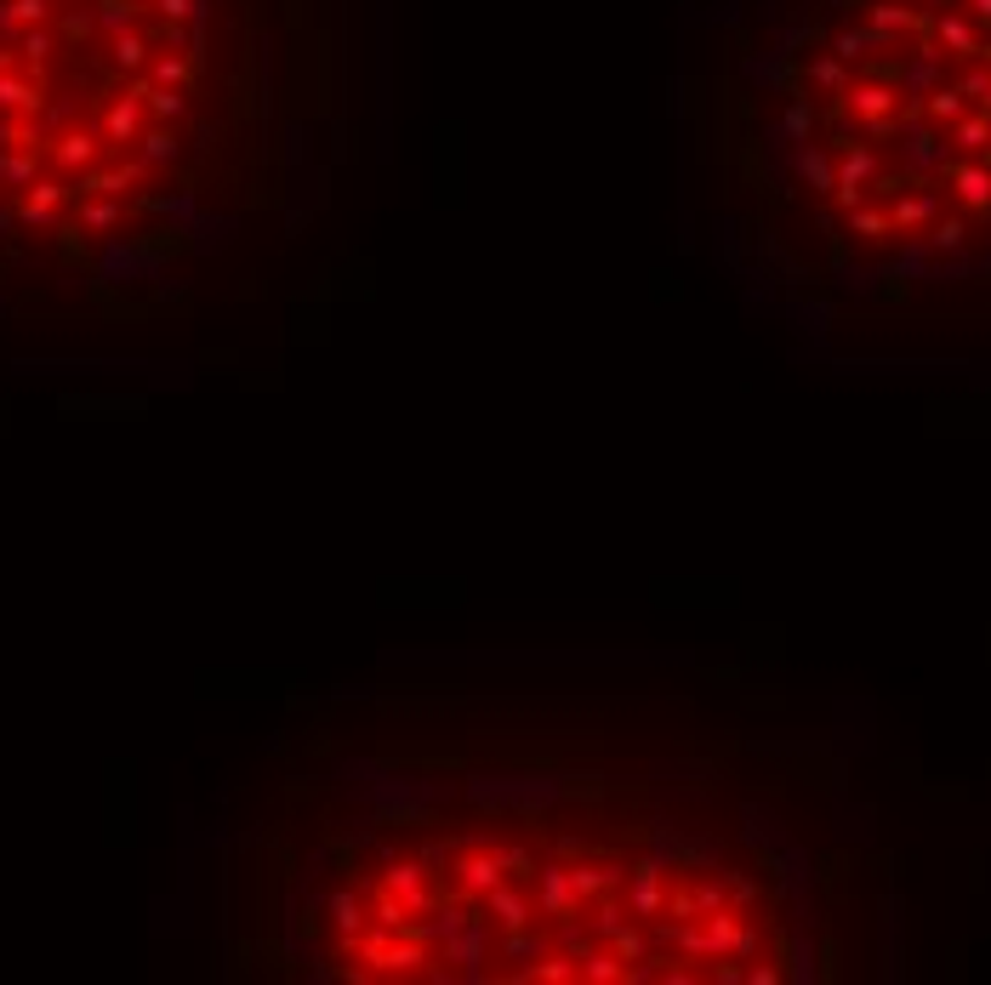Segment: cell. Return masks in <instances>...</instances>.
Segmentation results:
<instances>
[{
    "label": "cell",
    "instance_id": "7a4b0ae2",
    "mask_svg": "<svg viewBox=\"0 0 991 985\" xmlns=\"http://www.w3.org/2000/svg\"><path fill=\"white\" fill-rule=\"evenodd\" d=\"M325 979H786L798 917L718 837L605 809H479L342 837L285 906Z\"/></svg>",
    "mask_w": 991,
    "mask_h": 985
},
{
    "label": "cell",
    "instance_id": "6da1fadb",
    "mask_svg": "<svg viewBox=\"0 0 991 985\" xmlns=\"http://www.w3.org/2000/svg\"><path fill=\"white\" fill-rule=\"evenodd\" d=\"M336 137L342 0H0V314H183Z\"/></svg>",
    "mask_w": 991,
    "mask_h": 985
},
{
    "label": "cell",
    "instance_id": "3957f363",
    "mask_svg": "<svg viewBox=\"0 0 991 985\" xmlns=\"http://www.w3.org/2000/svg\"><path fill=\"white\" fill-rule=\"evenodd\" d=\"M718 149L810 279H991V0H729Z\"/></svg>",
    "mask_w": 991,
    "mask_h": 985
}]
</instances>
